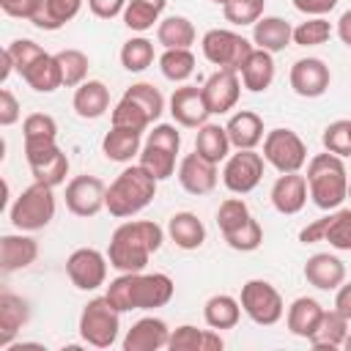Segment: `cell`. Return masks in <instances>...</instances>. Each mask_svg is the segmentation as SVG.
I'll return each instance as SVG.
<instances>
[{"mask_svg":"<svg viewBox=\"0 0 351 351\" xmlns=\"http://www.w3.org/2000/svg\"><path fill=\"white\" fill-rule=\"evenodd\" d=\"M165 230L151 219H126L121 222L107 247V261L115 271H143L148 258L159 252Z\"/></svg>","mask_w":351,"mask_h":351,"instance_id":"cell-1","label":"cell"},{"mask_svg":"<svg viewBox=\"0 0 351 351\" xmlns=\"http://www.w3.org/2000/svg\"><path fill=\"white\" fill-rule=\"evenodd\" d=\"M176 293V282L165 271H121L115 280H110L104 296L118 313L132 310H156L165 307Z\"/></svg>","mask_w":351,"mask_h":351,"instance_id":"cell-2","label":"cell"},{"mask_svg":"<svg viewBox=\"0 0 351 351\" xmlns=\"http://www.w3.org/2000/svg\"><path fill=\"white\" fill-rule=\"evenodd\" d=\"M304 178H307L310 197L321 211H335L343 206V200H348V181L351 178H348L343 156L329 154V151L315 154L307 162Z\"/></svg>","mask_w":351,"mask_h":351,"instance_id":"cell-3","label":"cell"},{"mask_svg":"<svg viewBox=\"0 0 351 351\" xmlns=\"http://www.w3.org/2000/svg\"><path fill=\"white\" fill-rule=\"evenodd\" d=\"M156 178L137 162L129 165L126 170H121L115 176V181L107 186V203L104 208L115 217V219H126L140 214L154 197H156Z\"/></svg>","mask_w":351,"mask_h":351,"instance_id":"cell-4","label":"cell"},{"mask_svg":"<svg viewBox=\"0 0 351 351\" xmlns=\"http://www.w3.org/2000/svg\"><path fill=\"white\" fill-rule=\"evenodd\" d=\"M55 186H47L41 181H33L27 189L19 192V197L8 208V219L16 230L33 233L52 222L55 217Z\"/></svg>","mask_w":351,"mask_h":351,"instance_id":"cell-5","label":"cell"},{"mask_svg":"<svg viewBox=\"0 0 351 351\" xmlns=\"http://www.w3.org/2000/svg\"><path fill=\"white\" fill-rule=\"evenodd\" d=\"M80 337L93 348H110L121 332V313L110 304L107 296L90 299L80 313Z\"/></svg>","mask_w":351,"mask_h":351,"instance_id":"cell-6","label":"cell"},{"mask_svg":"<svg viewBox=\"0 0 351 351\" xmlns=\"http://www.w3.org/2000/svg\"><path fill=\"white\" fill-rule=\"evenodd\" d=\"M200 49H203V58L208 63H214L217 69H233L239 71L241 63L250 58V52L255 49L252 41H247L241 33L236 30H228V27H211L203 33L200 38Z\"/></svg>","mask_w":351,"mask_h":351,"instance_id":"cell-7","label":"cell"},{"mask_svg":"<svg viewBox=\"0 0 351 351\" xmlns=\"http://www.w3.org/2000/svg\"><path fill=\"white\" fill-rule=\"evenodd\" d=\"M241 310L258 326H274L285 315V302L269 280H247L241 285Z\"/></svg>","mask_w":351,"mask_h":351,"instance_id":"cell-8","label":"cell"},{"mask_svg":"<svg viewBox=\"0 0 351 351\" xmlns=\"http://www.w3.org/2000/svg\"><path fill=\"white\" fill-rule=\"evenodd\" d=\"M263 159L277 173H299L307 162V145L293 129H271L263 137Z\"/></svg>","mask_w":351,"mask_h":351,"instance_id":"cell-9","label":"cell"},{"mask_svg":"<svg viewBox=\"0 0 351 351\" xmlns=\"http://www.w3.org/2000/svg\"><path fill=\"white\" fill-rule=\"evenodd\" d=\"M263 165H266V159L255 148H236V154H230L225 159L222 184L233 195H250L263 178Z\"/></svg>","mask_w":351,"mask_h":351,"instance_id":"cell-10","label":"cell"},{"mask_svg":"<svg viewBox=\"0 0 351 351\" xmlns=\"http://www.w3.org/2000/svg\"><path fill=\"white\" fill-rule=\"evenodd\" d=\"M299 241L302 244L326 241L340 252H351V208H335L321 219H313L299 230Z\"/></svg>","mask_w":351,"mask_h":351,"instance_id":"cell-11","label":"cell"},{"mask_svg":"<svg viewBox=\"0 0 351 351\" xmlns=\"http://www.w3.org/2000/svg\"><path fill=\"white\" fill-rule=\"evenodd\" d=\"M107 255L99 252L96 247H80L69 255L66 261V274L74 288L80 291H96L107 282Z\"/></svg>","mask_w":351,"mask_h":351,"instance_id":"cell-12","label":"cell"},{"mask_svg":"<svg viewBox=\"0 0 351 351\" xmlns=\"http://www.w3.org/2000/svg\"><path fill=\"white\" fill-rule=\"evenodd\" d=\"M66 208L74 217H96L107 203V186L96 176H74L66 184Z\"/></svg>","mask_w":351,"mask_h":351,"instance_id":"cell-13","label":"cell"},{"mask_svg":"<svg viewBox=\"0 0 351 351\" xmlns=\"http://www.w3.org/2000/svg\"><path fill=\"white\" fill-rule=\"evenodd\" d=\"M203 88V99L208 104L211 115H225L239 104L241 96V77L233 69H217L214 74H208V80L200 85Z\"/></svg>","mask_w":351,"mask_h":351,"instance_id":"cell-14","label":"cell"},{"mask_svg":"<svg viewBox=\"0 0 351 351\" xmlns=\"http://www.w3.org/2000/svg\"><path fill=\"white\" fill-rule=\"evenodd\" d=\"M291 88L296 96L302 99H318L329 90V82H332V71L329 66L321 60V58H299L293 66H291Z\"/></svg>","mask_w":351,"mask_h":351,"instance_id":"cell-15","label":"cell"},{"mask_svg":"<svg viewBox=\"0 0 351 351\" xmlns=\"http://www.w3.org/2000/svg\"><path fill=\"white\" fill-rule=\"evenodd\" d=\"M167 110L173 115V121L178 126H186V129H197L208 121V104L203 99V88L197 85H181L173 90L170 101H167Z\"/></svg>","mask_w":351,"mask_h":351,"instance_id":"cell-16","label":"cell"},{"mask_svg":"<svg viewBox=\"0 0 351 351\" xmlns=\"http://www.w3.org/2000/svg\"><path fill=\"white\" fill-rule=\"evenodd\" d=\"M178 184L184 186V192L189 195H208L214 192L217 181H219V173H217V165L203 159L197 151L186 154L181 162H178Z\"/></svg>","mask_w":351,"mask_h":351,"instance_id":"cell-17","label":"cell"},{"mask_svg":"<svg viewBox=\"0 0 351 351\" xmlns=\"http://www.w3.org/2000/svg\"><path fill=\"white\" fill-rule=\"evenodd\" d=\"M271 206L274 211L291 217V214H299L310 197V189H307V178L302 173H280L277 181L271 184Z\"/></svg>","mask_w":351,"mask_h":351,"instance_id":"cell-18","label":"cell"},{"mask_svg":"<svg viewBox=\"0 0 351 351\" xmlns=\"http://www.w3.org/2000/svg\"><path fill=\"white\" fill-rule=\"evenodd\" d=\"M170 326L156 318V315H145L140 321L132 324V329L123 337V351H159L167 348L170 340Z\"/></svg>","mask_w":351,"mask_h":351,"instance_id":"cell-19","label":"cell"},{"mask_svg":"<svg viewBox=\"0 0 351 351\" xmlns=\"http://www.w3.org/2000/svg\"><path fill=\"white\" fill-rule=\"evenodd\" d=\"M36 258H38V241L25 230L0 236V269L5 274L27 269L30 263H36Z\"/></svg>","mask_w":351,"mask_h":351,"instance_id":"cell-20","label":"cell"},{"mask_svg":"<svg viewBox=\"0 0 351 351\" xmlns=\"http://www.w3.org/2000/svg\"><path fill=\"white\" fill-rule=\"evenodd\" d=\"M304 280L318 291H337L346 282V263L332 252H315L304 263Z\"/></svg>","mask_w":351,"mask_h":351,"instance_id":"cell-21","label":"cell"},{"mask_svg":"<svg viewBox=\"0 0 351 351\" xmlns=\"http://www.w3.org/2000/svg\"><path fill=\"white\" fill-rule=\"evenodd\" d=\"M25 159L33 173V181H41L47 186H60L69 176V156L58 145L36 151V154H25Z\"/></svg>","mask_w":351,"mask_h":351,"instance_id":"cell-22","label":"cell"},{"mask_svg":"<svg viewBox=\"0 0 351 351\" xmlns=\"http://www.w3.org/2000/svg\"><path fill=\"white\" fill-rule=\"evenodd\" d=\"M82 8V0H36L33 11L27 16L30 25H36L38 30H60L66 22H71Z\"/></svg>","mask_w":351,"mask_h":351,"instance_id":"cell-23","label":"cell"},{"mask_svg":"<svg viewBox=\"0 0 351 351\" xmlns=\"http://www.w3.org/2000/svg\"><path fill=\"white\" fill-rule=\"evenodd\" d=\"M167 348L170 351H222L225 348V340L217 329H197L192 324H181L170 332V340H167Z\"/></svg>","mask_w":351,"mask_h":351,"instance_id":"cell-24","label":"cell"},{"mask_svg":"<svg viewBox=\"0 0 351 351\" xmlns=\"http://www.w3.org/2000/svg\"><path fill=\"white\" fill-rule=\"evenodd\" d=\"M71 107H74V112L80 118L96 121L110 110V88L101 80H85L82 85L74 88Z\"/></svg>","mask_w":351,"mask_h":351,"instance_id":"cell-25","label":"cell"},{"mask_svg":"<svg viewBox=\"0 0 351 351\" xmlns=\"http://www.w3.org/2000/svg\"><path fill=\"white\" fill-rule=\"evenodd\" d=\"M27 321H30L27 302L11 291L0 293V348H8Z\"/></svg>","mask_w":351,"mask_h":351,"instance_id":"cell-26","label":"cell"},{"mask_svg":"<svg viewBox=\"0 0 351 351\" xmlns=\"http://www.w3.org/2000/svg\"><path fill=\"white\" fill-rule=\"evenodd\" d=\"M293 41V27L282 16H261L252 25V44L266 52H282Z\"/></svg>","mask_w":351,"mask_h":351,"instance_id":"cell-27","label":"cell"},{"mask_svg":"<svg viewBox=\"0 0 351 351\" xmlns=\"http://www.w3.org/2000/svg\"><path fill=\"white\" fill-rule=\"evenodd\" d=\"M239 77H241V85H244L250 93L266 90V88L274 82V55L255 47V49L250 52V58L241 63Z\"/></svg>","mask_w":351,"mask_h":351,"instance_id":"cell-28","label":"cell"},{"mask_svg":"<svg viewBox=\"0 0 351 351\" xmlns=\"http://www.w3.org/2000/svg\"><path fill=\"white\" fill-rule=\"evenodd\" d=\"M233 148H258L263 143V118L252 110H239L225 123Z\"/></svg>","mask_w":351,"mask_h":351,"instance_id":"cell-29","label":"cell"},{"mask_svg":"<svg viewBox=\"0 0 351 351\" xmlns=\"http://www.w3.org/2000/svg\"><path fill=\"white\" fill-rule=\"evenodd\" d=\"M22 137H25V154L52 148L58 145V121L47 112H30L22 121Z\"/></svg>","mask_w":351,"mask_h":351,"instance_id":"cell-30","label":"cell"},{"mask_svg":"<svg viewBox=\"0 0 351 351\" xmlns=\"http://www.w3.org/2000/svg\"><path fill=\"white\" fill-rule=\"evenodd\" d=\"M167 236L181 250H197L206 241V225L192 211H176L167 222Z\"/></svg>","mask_w":351,"mask_h":351,"instance_id":"cell-31","label":"cell"},{"mask_svg":"<svg viewBox=\"0 0 351 351\" xmlns=\"http://www.w3.org/2000/svg\"><path fill=\"white\" fill-rule=\"evenodd\" d=\"M321 315H324V307H321L318 299H313V296H299V299L291 302V307H288V313H285L288 332L296 335V337L310 340V335L315 332Z\"/></svg>","mask_w":351,"mask_h":351,"instance_id":"cell-32","label":"cell"},{"mask_svg":"<svg viewBox=\"0 0 351 351\" xmlns=\"http://www.w3.org/2000/svg\"><path fill=\"white\" fill-rule=\"evenodd\" d=\"M101 151L110 162H132L143 151V132L110 126V132L101 140Z\"/></svg>","mask_w":351,"mask_h":351,"instance_id":"cell-33","label":"cell"},{"mask_svg":"<svg viewBox=\"0 0 351 351\" xmlns=\"http://www.w3.org/2000/svg\"><path fill=\"white\" fill-rule=\"evenodd\" d=\"M230 137H228V129L225 126H219V123H203V126H197V134H195V151L203 156V159H208V162H214V165H219V162H225L228 156H230Z\"/></svg>","mask_w":351,"mask_h":351,"instance_id":"cell-34","label":"cell"},{"mask_svg":"<svg viewBox=\"0 0 351 351\" xmlns=\"http://www.w3.org/2000/svg\"><path fill=\"white\" fill-rule=\"evenodd\" d=\"M241 313H244V310H241V302L233 299L230 293H214V296H208L206 304H203V318H206V324H208L211 329H217V332L233 329V326L239 324Z\"/></svg>","mask_w":351,"mask_h":351,"instance_id":"cell-35","label":"cell"},{"mask_svg":"<svg viewBox=\"0 0 351 351\" xmlns=\"http://www.w3.org/2000/svg\"><path fill=\"white\" fill-rule=\"evenodd\" d=\"M348 324H351V321H348L343 313H337V310H324V315H321L315 332L310 335V346H313V348H343L346 335L351 332Z\"/></svg>","mask_w":351,"mask_h":351,"instance_id":"cell-36","label":"cell"},{"mask_svg":"<svg viewBox=\"0 0 351 351\" xmlns=\"http://www.w3.org/2000/svg\"><path fill=\"white\" fill-rule=\"evenodd\" d=\"M22 80H25L27 88H33L36 93H52V90H58V88L63 85V71H60L58 58L49 55V52H44V55L22 74Z\"/></svg>","mask_w":351,"mask_h":351,"instance_id":"cell-37","label":"cell"},{"mask_svg":"<svg viewBox=\"0 0 351 351\" xmlns=\"http://www.w3.org/2000/svg\"><path fill=\"white\" fill-rule=\"evenodd\" d=\"M197 33H195V25L186 19V16H165L159 19L156 25V41L165 47V49H189L195 44Z\"/></svg>","mask_w":351,"mask_h":351,"instance_id":"cell-38","label":"cell"},{"mask_svg":"<svg viewBox=\"0 0 351 351\" xmlns=\"http://www.w3.org/2000/svg\"><path fill=\"white\" fill-rule=\"evenodd\" d=\"M176 156L178 151H170L165 145H154V143H143V151L137 156V162L156 178V181H167L176 173Z\"/></svg>","mask_w":351,"mask_h":351,"instance_id":"cell-39","label":"cell"},{"mask_svg":"<svg viewBox=\"0 0 351 351\" xmlns=\"http://www.w3.org/2000/svg\"><path fill=\"white\" fill-rule=\"evenodd\" d=\"M159 71L170 82H186L195 71V55L192 49H165L159 55Z\"/></svg>","mask_w":351,"mask_h":351,"instance_id":"cell-40","label":"cell"},{"mask_svg":"<svg viewBox=\"0 0 351 351\" xmlns=\"http://www.w3.org/2000/svg\"><path fill=\"white\" fill-rule=\"evenodd\" d=\"M154 63V41H148L145 36H134L129 41H123L121 47V66L132 74L145 71Z\"/></svg>","mask_w":351,"mask_h":351,"instance_id":"cell-41","label":"cell"},{"mask_svg":"<svg viewBox=\"0 0 351 351\" xmlns=\"http://www.w3.org/2000/svg\"><path fill=\"white\" fill-rule=\"evenodd\" d=\"M55 58H58V63H60V71H63V85H66V88H77V85H82V82L88 80L90 60H88V55H85L82 49L69 47V49L55 52Z\"/></svg>","mask_w":351,"mask_h":351,"instance_id":"cell-42","label":"cell"},{"mask_svg":"<svg viewBox=\"0 0 351 351\" xmlns=\"http://www.w3.org/2000/svg\"><path fill=\"white\" fill-rule=\"evenodd\" d=\"M123 96L132 99V101L151 118V123L159 121L162 112H165V96H162V90L154 88L151 82H134V85H129V88L123 90Z\"/></svg>","mask_w":351,"mask_h":351,"instance_id":"cell-43","label":"cell"},{"mask_svg":"<svg viewBox=\"0 0 351 351\" xmlns=\"http://www.w3.org/2000/svg\"><path fill=\"white\" fill-rule=\"evenodd\" d=\"M332 33H335V27H332V22L326 16H307L304 22H299L293 27V44L318 47V44H326Z\"/></svg>","mask_w":351,"mask_h":351,"instance_id":"cell-44","label":"cell"},{"mask_svg":"<svg viewBox=\"0 0 351 351\" xmlns=\"http://www.w3.org/2000/svg\"><path fill=\"white\" fill-rule=\"evenodd\" d=\"M222 239H225L228 247L236 250V252H252V250H258V247L263 244V228H261V222H258L255 217H250L244 225H239L236 230L225 233Z\"/></svg>","mask_w":351,"mask_h":351,"instance_id":"cell-45","label":"cell"},{"mask_svg":"<svg viewBox=\"0 0 351 351\" xmlns=\"http://www.w3.org/2000/svg\"><path fill=\"white\" fill-rule=\"evenodd\" d=\"M110 123L112 126H121V129H134V132H145L151 126V118L126 96H121V101L112 107V115H110Z\"/></svg>","mask_w":351,"mask_h":351,"instance_id":"cell-46","label":"cell"},{"mask_svg":"<svg viewBox=\"0 0 351 351\" xmlns=\"http://www.w3.org/2000/svg\"><path fill=\"white\" fill-rule=\"evenodd\" d=\"M263 8H266V0H228L222 5V14L230 25L244 27V25H255L263 16Z\"/></svg>","mask_w":351,"mask_h":351,"instance_id":"cell-47","label":"cell"},{"mask_svg":"<svg viewBox=\"0 0 351 351\" xmlns=\"http://www.w3.org/2000/svg\"><path fill=\"white\" fill-rule=\"evenodd\" d=\"M121 16H123V25H126L129 30L145 33V30H151L154 25H159L162 11H156V8H151V5H145V3H140V0H129Z\"/></svg>","mask_w":351,"mask_h":351,"instance_id":"cell-48","label":"cell"},{"mask_svg":"<svg viewBox=\"0 0 351 351\" xmlns=\"http://www.w3.org/2000/svg\"><path fill=\"white\" fill-rule=\"evenodd\" d=\"M250 217H252V214H250V206H247L241 197H228V200H222L219 208H217V225H219V233L225 236V233L236 230V228L244 225Z\"/></svg>","mask_w":351,"mask_h":351,"instance_id":"cell-49","label":"cell"},{"mask_svg":"<svg viewBox=\"0 0 351 351\" xmlns=\"http://www.w3.org/2000/svg\"><path fill=\"white\" fill-rule=\"evenodd\" d=\"M324 148L329 154H337V156H351V121L348 118H340V121H332L326 129H324V137H321Z\"/></svg>","mask_w":351,"mask_h":351,"instance_id":"cell-50","label":"cell"},{"mask_svg":"<svg viewBox=\"0 0 351 351\" xmlns=\"http://www.w3.org/2000/svg\"><path fill=\"white\" fill-rule=\"evenodd\" d=\"M5 49H8V55H11V60H14V69H16L19 77L44 55V49H41L33 38H16V41H11Z\"/></svg>","mask_w":351,"mask_h":351,"instance_id":"cell-51","label":"cell"},{"mask_svg":"<svg viewBox=\"0 0 351 351\" xmlns=\"http://www.w3.org/2000/svg\"><path fill=\"white\" fill-rule=\"evenodd\" d=\"M19 115H22L19 99L8 88H3L0 90V126H14L19 121Z\"/></svg>","mask_w":351,"mask_h":351,"instance_id":"cell-52","label":"cell"},{"mask_svg":"<svg viewBox=\"0 0 351 351\" xmlns=\"http://www.w3.org/2000/svg\"><path fill=\"white\" fill-rule=\"evenodd\" d=\"M126 3H129V0H88V8H90V14L99 16V19H115V16L123 14Z\"/></svg>","mask_w":351,"mask_h":351,"instance_id":"cell-53","label":"cell"},{"mask_svg":"<svg viewBox=\"0 0 351 351\" xmlns=\"http://www.w3.org/2000/svg\"><path fill=\"white\" fill-rule=\"evenodd\" d=\"M291 3H293V8L302 11L304 16H326V14L337 5V0H291Z\"/></svg>","mask_w":351,"mask_h":351,"instance_id":"cell-54","label":"cell"},{"mask_svg":"<svg viewBox=\"0 0 351 351\" xmlns=\"http://www.w3.org/2000/svg\"><path fill=\"white\" fill-rule=\"evenodd\" d=\"M33 3H36V0H0V8H3L8 16L27 19L30 11H33Z\"/></svg>","mask_w":351,"mask_h":351,"instance_id":"cell-55","label":"cell"},{"mask_svg":"<svg viewBox=\"0 0 351 351\" xmlns=\"http://www.w3.org/2000/svg\"><path fill=\"white\" fill-rule=\"evenodd\" d=\"M335 310L343 313V315L351 321V282H343V285L335 291Z\"/></svg>","mask_w":351,"mask_h":351,"instance_id":"cell-56","label":"cell"},{"mask_svg":"<svg viewBox=\"0 0 351 351\" xmlns=\"http://www.w3.org/2000/svg\"><path fill=\"white\" fill-rule=\"evenodd\" d=\"M337 38L346 44V47H351V8L348 11H343L340 14V19H337Z\"/></svg>","mask_w":351,"mask_h":351,"instance_id":"cell-57","label":"cell"},{"mask_svg":"<svg viewBox=\"0 0 351 351\" xmlns=\"http://www.w3.org/2000/svg\"><path fill=\"white\" fill-rule=\"evenodd\" d=\"M11 71H16V69H14V60H11L8 49H3V69H0V82H5Z\"/></svg>","mask_w":351,"mask_h":351,"instance_id":"cell-58","label":"cell"},{"mask_svg":"<svg viewBox=\"0 0 351 351\" xmlns=\"http://www.w3.org/2000/svg\"><path fill=\"white\" fill-rule=\"evenodd\" d=\"M140 3H145V5H151L156 11H165V5H167V0H140Z\"/></svg>","mask_w":351,"mask_h":351,"instance_id":"cell-59","label":"cell"},{"mask_svg":"<svg viewBox=\"0 0 351 351\" xmlns=\"http://www.w3.org/2000/svg\"><path fill=\"white\" fill-rule=\"evenodd\" d=\"M343 348H348V351H351V332L346 335V343H343Z\"/></svg>","mask_w":351,"mask_h":351,"instance_id":"cell-60","label":"cell"},{"mask_svg":"<svg viewBox=\"0 0 351 351\" xmlns=\"http://www.w3.org/2000/svg\"><path fill=\"white\" fill-rule=\"evenodd\" d=\"M211 3H217V5H225V3H228V0H211Z\"/></svg>","mask_w":351,"mask_h":351,"instance_id":"cell-61","label":"cell"},{"mask_svg":"<svg viewBox=\"0 0 351 351\" xmlns=\"http://www.w3.org/2000/svg\"><path fill=\"white\" fill-rule=\"evenodd\" d=\"M348 200H351V181H348Z\"/></svg>","mask_w":351,"mask_h":351,"instance_id":"cell-62","label":"cell"}]
</instances>
